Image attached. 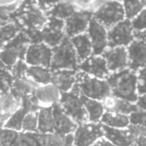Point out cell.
I'll return each mask as SVG.
<instances>
[{"label": "cell", "instance_id": "6da1fadb", "mask_svg": "<svg viewBox=\"0 0 146 146\" xmlns=\"http://www.w3.org/2000/svg\"><path fill=\"white\" fill-rule=\"evenodd\" d=\"M10 20L21 30L42 29L49 17L39 7L38 0H21L17 8L10 13Z\"/></svg>", "mask_w": 146, "mask_h": 146}, {"label": "cell", "instance_id": "7a4b0ae2", "mask_svg": "<svg viewBox=\"0 0 146 146\" xmlns=\"http://www.w3.org/2000/svg\"><path fill=\"white\" fill-rule=\"evenodd\" d=\"M106 80L112 95L134 104L137 103L139 96L137 88L138 72L127 68L111 73Z\"/></svg>", "mask_w": 146, "mask_h": 146}, {"label": "cell", "instance_id": "3957f363", "mask_svg": "<svg viewBox=\"0 0 146 146\" xmlns=\"http://www.w3.org/2000/svg\"><path fill=\"white\" fill-rule=\"evenodd\" d=\"M75 85L78 87L80 95L92 99L103 101L105 98L112 94L107 80L92 76L80 70L77 72Z\"/></svg>", "mask_w": 146, "mask_h": 146}, {"label": "cell", "instance_id": "277c9868", "mask_svg": "<svg viewBox=\"0 0 146 146\" xmlns=\"http://www.w3.org/2000/svg\"><path fill=\"white\" fill-rule=\"evenodd\" d=\"M52 53L53 55L50 66V69L52 71L60 69L79 71L80 61L70 38L65 37L59 45L52 48Z\"/></svg>", "mask_w": 146, "mask_h": 146}, {"label": "cell", "instance_id": "5b68a950", "mask_svg": "<svg viewBox=\"0 0 146 146\" xmlns=\"http://www.w3.org/2000/svg\"><path fill=\"white\" fill-rule=\"evenodd\" d=\"M62 109L79 125L89 121L88 115L81 100L80 92L76 86L67 92H62L59 102Z\"/></svg>", "mask_w": 146, "mask_h": 146}, {"label": "cell", "instance_id": "8992f818", "mask_svg": "<svg viewBox=\"0 0 146 146\" xmlns=\"http://www.w3.org/2000/svg\"><path fill=\"white\" fill-rule=\"evenodd\" d=\"M93 17L104 24L108 30L120 21L127 19L123 3L115 0L107 1L93 13Z\"/></svg>", "mask_w": 146, "mask_h": 146}, {"label": "cell", "instance_id": "52a82bcc", "mask_svg": "<svg viewBox=\"0 0 146 146\" xmlns=\"http://www.w3.org/2000/svg\"><path fill=\"white\" fill-rule=\"evenodd\" d=\"M135 31L132 21L125 19L108 30L109 48L127 47L135 39Z\"/></svg>", "mask_w": 146, "mask_h": 146}, {"label": "cell", "instance_id": "ba28073f", "mask_svg": "<svg viewBox=\"0 0 146 146\" xmlns=\"http://www.w3.org/2000/svg\"><path fill=\"white\" fill-rule=\"evenodd\" d=\"M104 137L103 124L101 122L88 121L78 126L74 133V146H92Z\"/></svg>", "mask_w": 146, "mask_h": 146}, {"label": "cell", "instance_id": "9c48e42d", "mask_svg": "<svg viewBox=\"0 0 146 146\" xmlns=\"http://www.w3.org/2000/svg\"><path fill=\"white\" fill-rule=\"evenodd\" d=\"M104 138L116 146H131L135 138L141 132L143 127L140 126L130 125L127 128H113L103 125Z\"/></svg>", "mask_w": 146, "mask_h": 146}, {"label": "cell", "instance_id": "30bf717a", "mask_svg": "<svg viewBox=\"0 0 146 146\" xmlns=\"http://www.w3.org/2000/svg\"><path fill=\"white\" fill-rule=\"evenodd\" d=\"M43 42L51 48L59 45L66 35L65 21L55 17H49L47 23L41 29Z\"/></svg>", "mask_w": 146, "mask_h": 146}, {"label": "cell", "instance_id": "8fae6325", "mask_svg": "<svg viewBox=\"0 0 146 146\" xmlns=\"http://www.w3.org/2000/svg\"><path fill=\"white\" fill-rule=\"evenodd\" d=\"M52 55V48L45 43L31 44L28 46L25 62L29 66H42L50 68Z\"/></svg>", "mask_w": 146, "mask_h": 146}, {"label": "cell", "instance_id": "7c38bea8", "mask_svg": "<svg viewBox=\"0 0 146 146\" xmlns=\"http://www.w3.org/2000/svg\"><path fill=\"white\" fill-rule=\"evenodd\" d=\"M87 33L92 44L93 55L101 56L109 48L108 28L93 17L90 22Z\"/></svg>", "mask_w": 146, "mask_h": 146}, {"label": "cell", "instance_id": "4fadbf2b", "mask_svg": "<svg viewBox=\"0 0 146 146\" xmlns=\"http://www.w3.org/2000/svg\"><path fill=\"white\" fill-rule=\"evenodd\" d=\"M93 13L88 10H77L70 17L65 20V31L68 38L86 33Z\"/></svg>", "mask_w": 146, "mask_h": 146}, {"label": "cell", "instance_id": "5bb4252c", "mask_svg": "<svg viewBox=\"0 0 146 146\" xmlns=\"http://www.w3.org/2000/svg\"><path fill=\"white\" fill-rule=\"evenodd\" d=\"M62 92L52 83H50L39 86L31 97V100L39 108L53 107L55 104H59Z\"/></svg>", "mask_w": 146, "mask_h": 146}, {"label": "cell", "instance_id": "9a60e30c", "mask_svg": "<svg viewBox=\"0 0 146 146\" xmlns=\"http://www.w3.org/2000/svg\"><path fill=\"white\" fill-rule=\"evenodd\" d=\"M102 56L107 62L110 73L118 72L129 67V59L127 47L118 46L108 48Z\"/></svg>", "mask_w": 146, "mask_h": 146}, {"label": "cell", "instance_id": "2e32d148", "mask_svg": "<svg viewBox=\"0 0 146 146\" xmlns=\"http://www.w3.org/2000/svg\"><path fill=\"white\" fill-rule=\"evenodd\" d=\"M52 110L55 133L61 135L74 134L79 124L65 113L59 104H55L52 107Z\"/></svg>", "mask_w": 146, "mask_h": 146}, {"label": "cell", "instance_id": "e0dca14e", "mask_svg": "<svg viewBox=\"0 0 146 146\" xmlns=\"http://www.w3.org/2000/svg\"><path fill=\"white\" fill-rule=\"evenodd\" d=\"M79 70L85 72L92 76L104 80H106L111 74L108 68L107 62L102 55H92L89 58L86 59L84 62L80 63Z\"/></svg>", "mask_w": 146, "mask_h": 146}, {"label": "cell", "instance_id": "ac0fdd59", "mask_svg": "<svg viewBox=\"0 0 146 146\" xmlns=\"http://www.w3.org/2000/svg\"><path fill=\"white\" fill-rule=\"evenodd\" d=\"M129 68L138 72L146 67V42L135 38L127 47Z\"/></svg>", "mask_w": 146, "mask_h": 146}, {"label": "cell", "instance_id": "d6986e66", "mask_svg": "<svg viewBox=\"0 0 146 146\" xmlns=\"http://www.w3.org/2000/svg\"><path fill=\"white\" fill-rule=\"evenodd\" d=\"M77 70L60 69L52 71L51 83L62 92L71 91L76 84Z\"/></svg>", "mask_w": 146, "mask_h": 146}, {"label": "cell", "instance_id": "ffe728a7", "mask_svg": "<svg viewBox=\"0 0 146 146\" xmlns=\"http://www.w3.org/2000/svg\"><path fill=\"white\" fill-rule=\"evenodd\" d=\"M103 104L106 111L117 112L127 115H130L133 112L139 110L137 104L115 97L112 94L105 98L103 100Z\"/></svg>", "mask_w": 146, "mask_h": 146}, {"label": "cell", "instance_id": "44dd1931", "mask_svg": "<svg viewBox=\"0 0 146 146\" xmlns=\"http://www.w3.org/2000/svg\"><path fill=\"white\" fill-rule=\"evenodd\" d=\"M22 101L16 98L10 92L1 93V126L2 127L10 116L21 107Z\"/></svg>", "mask_w": 146, "mask_h": 146}, {"label": "cell", "instance_id": "7402d4cb", "mask_svg": "<svg viewBox=\"0 0 146 146\" xmlns=\"http://www.w3.org/2000/svg\"><path fill=\"white\" fill-rule=\"evenodd\" d=\"M39 86L33 80L26 78H15L10 92L18 99L21 100L27 98H30L33 95L35 90Z\"/></svg>", "mask_w": 146, "mask_h": 146}, {"label": "cell", "instance_id": "603a6c76", "mask_svg": "<svg viewBox=\"0 0 146 146\" xmlns=\"http://www.w3.org/2000/svg\"><path fill=\"white\" fill-rule=\"evenodd\" d=\"M78 55L80 63L93 55V47L88 33L76 35L70 38Z\"/></svg>", "mask_w": 146, "mask_h": 146}, {"label": "cell", "instance_id": "cb8c5ba5", "mask_svg": "<svg viewBox=\"0 0 146 146\" xmlns=\"http://www.w3.org/2000/svg\"><path fill=\"white\" fill-rule=\"evenodd\" d=\"M78 9L72 0H61L45 11L48 17H55L61 20H67Z\"/></svg>", "mask_w": 146, "mask_h": 146}, {"label": "cell", "instance_id": "d4e9b609", "mask_svg": "<svg viewBox=\"0 0 146 146\" xmlns=\"http://www.w3.org/2000/svg\"><path fill=\"white\" fill-rule=\"evenodd\" d=\"M80 97H81L83 104L85 106V109L86 110V113L88 115L89 121L95 122V123L101 122V120L104 113L106 112L103 101L92 99L83 95H80Z\"/></svg>", "mask_w": 146, "mask_h": 146}, {"label": "cell", "instance_id": "484cf974", "mask_svg": "<svg viewBox=\"0 0 146 146\" xmlns=\"http://www.w3.org/2000/svg\"><path fill=\"white\" fill-rule=\"evenodd\" d=\"M27 77L38 86L51 83L52 70L42 66H28Z\"/></svg>", "mask_w": 146, "mask_h": 146}, {"label": "cell", "instance_id": "4316f807", "mask_svg": "<svg viewBox=\"0 0 146 146\" xmlns=\"http://www.w3.org/2000/svg\"><path fill=\"white\" fill-rule=\"evenodd\" d=\"M101 123L113 128H127L131 125L129 115L111 111L104 113Z\"/></svg>", "mask_w": 146, "mask_h": 146}, {"label": "cell", "instance_id": "83f0119b", "mask_svg": "<svg viewBox=\"0 0 146 146\" xmlns=\"http://www.w3.org/2000/svg\"><path fill=\"white\" fill-rule=\"evenodd\" d=\"M38 133L42 134L54 133L52 107H43L38 110Z\"/></svg>", "mask_w": 146, "mask_h": 146}, {"label": "cell", "instance_id": "f1b7e54d", "mask_svg": "<svg viewBox=\"0 0 146 146\" xmlns=\"http://www.w3.org/2000/svg\"><path fill=\"white\" fill-rule=\"evenodd\" d=\"M44 134L21 132L14 146H44Z\"/></svg>", "mask_w": 146, "mask_h": 146}, {"label": "cell", "instance_id": "f546056e", "mask_svg": "<svg viewBox=\"0 0 146 146\" xmlns=\"http://www.w3.org/2000/svg\"><path fill=\"white\" fill-rule=\"evenodd\" d=\"M44 146H74V134L61 135L55 133L44 134Z\"/></svg>", "mask_w": 146, "mask_h": 146}, {"label": "cell", "instance_id": "4dcf8cb0", "mask_svg": "<svg viewBox=\"0 0 146 146\" xmlns=\"http://www.w3.org/2000/svg\"><path fill=\"white\" fill-rule=\"evenodd\" d=\"M127 19L133 20L146 7L145 0H123Z\"/></svg>", "mask_w": 146, "mask_h": 146}, {"label": "cell", "instance_id": "1f68e13d", "mask_svg": "<svg viewBox=\"0 0 146 146\" xmlns=\"http://www.w3.org/2000/svg\"><path fill=\"white\" fill-rule=\"evenodd\" d=\"M21 28L13 21L1 26L0 34H1V48L7 43L11 41L16 35L21 33Z\"/></svg>", "mask_w": 146, "mask_h": 146}, {"label": "cell", "instance_id": "d6a6232c", "mask_svg": "<svg viewBox=\"0 0 146 146\" xmlns=\"http://www.w3.org/2000/svg\"><path fill=\"white\" fill-rule=\"evenodd\" d=\"M38 110H33L26 115L22 124V132L38 133Z\"/></svg>", "mask_w": 146, "mask_h": 146}, {"label": "cell", "instance_id": "836d02e7", "mask_svg": "<svg viewBox=\"0 0 146 146\" xmlns=\"http://www.w3.org/2000/svg\"><path fill=\"white\" fill-rule=\"evenodd\" d=\"M21 132H17L13 129L2 127L0 136L1 146H14Z\"/></svg>", "mask_w": 146, "mask_h": 146}, {"label": "cell", "instance_id": "e575fe53", "mask_svg": "<svg viewBox=\"0 0 146 146\" xmlns=\"http://www.w3.org/2000/svg\"><path fill=\"white\" fill-rule=\"evenodd\" d=\"M27 63L25 60H18L17 62L12 67L11 73L15 76V78H26L27 77V70L28 68Z\"/></svg>", "mask_w": 146, "mask_h": 146}, {"label": "cell", "instance_id": "d590c367", "mask_svg": "<svg viewBox=\"0 0 146 146\" xmlns=\"http://www.w3.org/2000/svg\"><path fill=\"white\" fill-rule=\"evenodd\" d=\"M130 122L134 126H140L146 127V111L143 110H139L129 115Z\"/></svg>", "mask_w": 146, "mask_h": 146}, {"label": "cell", "instance_id": "8d00e7d4", "mask_svg": "<svg viewBox=\"0 0 146 146\" xmlns=\"http://www.w3.org/2000/svg\"><path fill=\"white\" fill-rule=\"evenodd\" d=\"M134 31L146 30V7L133 19L132 20Z\"/></svg>", "mask_w": 146, "mask_h": 146}, {"label": "cell", "instance_id": "74e56055", "mask_svg": "<svg viewBox=\"0 0 146 146\" xmlns=\"http://www.w3.org/2000/svg\"><path fill=\"white\" fill-rule=\"evenodd\" d=\"M137 88L139 95L146 94V67L138 71Z\"/></svg>", "mask_w": 146, "mask_h": 146}, {"label": "cell", "instance_id": "f35d334b", "mask_svg": "<svg viewBox=\"0 0 146 146\" xmlns=\"http://www.w3.org/2000/svg\"><path fill=\"white\" fill-rule=\"evenodd\" d=\"M31 41V44L43 43V36L41 29H24L22 30Z\"/></svg>", "mask_w": 146, "mask_h": 146}, {"label": "cell", "instance_id": "ab89813d", "mask_svg": "<svg viewBox=\"0 0 146 146\" xmlns=\"http://www.w3.org/2000/svg\"><path fill=\"white\" fill-rule=\"evenodd\" d=\"M79 10H88L92 12L96 0H72ZM93 13V12H92Z\"/></svg>", "mask_w": 146, "mask_h": 146}, {"label": "cell", "instance_id": "60d3db41", "mask_svg": "<svg viewBox=\"0 0 146 146\" xmlns=\"http://www.w3.org/2000/svg\"><path fill=\"white\" fill-rule=\"evenodd\" d=\"M131 146H146V127H143Z\"/></svg>", "mask_w": 146, "mask_h": 146}, {"label": "cell", "instance_id": "b9f144b4", "mask_svg": "<svg viewBox=\"0 0 146 146\" xmlns=\"http://www.w3.org/2000/svg\"><path fill=\"white\" fill-rule=\"evenodd\" d=\"M61 0H38L39 7L45 12Z\"/></svg>", "mask_w": 146, "mask_h": 146}, {"label": "cell", "instance_id": "7bdbcfd3", "mask_svg": "<svg viewBox=\"0 0 146 146\" xmlns=\"http://www.w3.org/2000/svg\"><path fill=\"white\" fill-rule=\"evenodd\" d=\"M137 105L140 110H145L146 111V94L145 95H139L138 101H137Z\"/></svg>", "mask_w": 146, "mask_h": 146}, {"label": "cell", "instance_id": "ee69618b", "mask_svg": "<svg viewBox=\"0 0 146 146\" xmlns=\"http://www.w3.org/2000/svg\"><path fill=\"white\" fill-rule=\"evenodd\" d=\"M92 146H116L114 145L113 143H111L110 141H109L107 139H105L104 137L100 139L98 141H97Z\"/></svg>", "mask_w": 146, "mask_h": 146}, {"label": "cell", "instance_id": "f6af8a7d", "mask_svg": "<svg viewBox=\"0 0 146 146\" xmlns=\"http://www.w3.org/2000/svg\"><path fill=\"white\" fill-rule=\"evenodd\" d=\"M135 38H139L146 42V30L143 31H135Z\"/></svg>", "mask_w": 146, "mask_h": 146}, {"label": "cell", "instance_id": "bcb514c9", "mask_svg": "<svg viewBox=\"0 0 146 146\" xmlns=\"http://www.w3.org/2000/svg\"><path fill=\"white\" fill-rule=\"evenodd\" d=\"M21 0H0L1 6L3 5H12V4H17Z\"/></svg>", "mask_w": 146, "mask_h": 146}, {"label": "cell", "instance_id": "7dc6e473", "mask_svg": "<svg viewBox=\"0 0 146 146\" xmlns=\"http://www.w3.org/2000/svg\"><path fill=\"white\" fill-rule=\"evenodd\" d=\"M115 1H120V2H122L123 0H115Z\"/></svg>", "mask_w": 146, "mask_h": 146}, {"label": "cell", "instance_id": "c3c4849f", "mask_svg": "<svg viewBox=\"0 0 146 146\" xmlns=\"http://www.w3.org/2000/svg\"><path fill=\"white\" fill-rule=\"evenodd\" d=\"M145 1H146V0H145Z\"/></svg>", "mask_w": 146, "mask_h": 146}]
</instances>
